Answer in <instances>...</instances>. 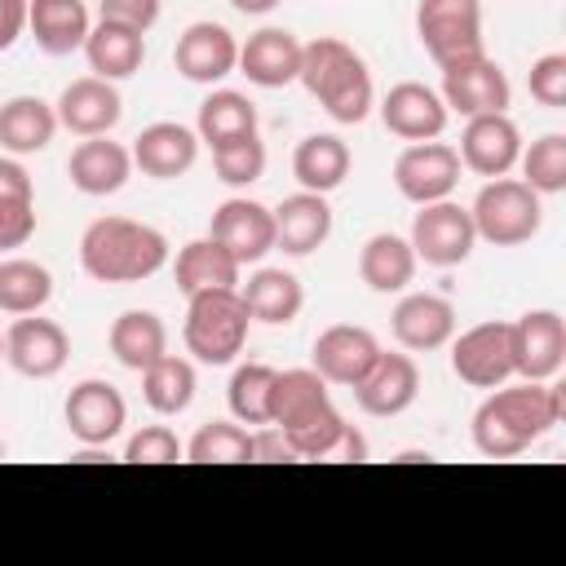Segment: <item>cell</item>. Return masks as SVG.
<instances>
[{
	"instance_id": "1",
	"label": "cell",
	"mask_w": 566,
	"mask_h": 566,
	"mask_svg": "<svg viewBox=\"0 0 566 566\" xmlns=\"http://www.w3.org/2000/svg\"><path fill=\"white\" fill-rule=\"evenodd\" d=\"M270 424H279L301 460H367V442L336 411L327 380L314 367H287L274 376Z\"/></svg>"
},
{
	"instance_id": "2",
	"label": "cell",
	"mask_w": 566,
	"mask_h": 566,
	"mask_svg": "<svg viewBox=\"0 0 566 566\" xmlns=\"http://www.w3.org/2000/svg\"><path fill=\"white\" fill-rule=\"evenodd\" d=\"M566 416V394L553 380H504L473 411V447L486 460H513L553 433Z\"/></svg>"
},
{
	"instance_id": "3",
	"label": "cell",
	"mask_w": 566,
	"mask_h": 566,
	"mask_svg": "<svg viewBox=\"0 0 566 566\" xmlns=\"http://www.w3.org/2000/svg\"><path fill=\"white\" fill-rule=\"evenodd\" d=\"M80 265L97 283H142L168 265V239L133 217H97L80 234Z\"/></svg>"
},
{
	"instance_id": "4",
	"label": "cell",
	"mask_w": 566,
	"mask_h": 566,
	"mask_svg": "<svg viewBox=\"0 0 566 566\" xmlns=\"http://www.w3.org/2000/svg\"><path fill=\"white\" fill-rule=\"evenodd\" d=\"M296 80L305 84L310 97H318V106L336 124H363L371 115V106H376V88H371L367 62L336 35H318V40L301 44Z\"/></svg>"
},
{
	"instance_id": "5",
	"label": "cell",
	"mask_w": 566,
	"mask_h": 566,
	"mask_svg": "<svg viewBox=\"0 0 566 566\" xmlns=\"http://www.w3.org/2000/svg\"><path fill=\"white\" fill-rule=\"evenodd\" d=\"M248 305L239 296V287H208V292H195L190 305H186V323H181V340L186 349L208 363V367H226L243 354L248 345Z\"/></svg>"
},
{
	"instance_id": "6",
	"label": "cell",
	"mask_w": 566,
	"mask_h": 566,
	"mask_svg": "<svg viewBox=\"0 0 566 566\" xmlns=\"http://www.w3.org/2000/svg\"><path fill=\"white\" fill-rule=\"evenodd\" d=\"M539 199H544V195H535V190H531L526 181H517V177H491V181L478 190L473 208H469L478 239H486V243H495V248H517V243L535 239L539 226H544V203H539Z\"/></svg>"
},
{
	"instance_id": "7",
	"label": "cell",
	"mask_w": 566,
	"mask_h": 566,
	"mask_svg": "<svg viewBox=\"0 0 566 566\" xmlns=\"http://www.w3.org/2000/svg\"><path fill=\"white\" fill-rule=\"evenodd\" d=\"M442 71V84H438V97L447 102V111L473 119V115H495V111H509V75L495 57L482 53H469V57H451L438 66Z\"/></svg>"
},
{
	"instance_id": "8",
	"label": "cell",
	"mask_w": 566,
	"mask_h": 566,
	"mask_svg": "<svg viewBox=\"0 0 566 566\" xmlns=\"http://www.w3.org/2000/svg\"><path fill=\"white\" fill-rule=\"evenodd\" d=\"M407 243H411L416 261H424L433 270H451V265L469 261L478 230H473L469 208H460L455 199H438V203H420V212L411 217Z\"/></svg>"
},
{
	"instance_id": "9",
	"label": "cell",
	"mask_w": 566,
	"mask_h": 566,
	"mask_svg": "<svg viewBox=\"0 0 566 566\" xmlns=\"http://www.w3.org/2000/svg\"><path fill=\"white\" fill-rule=\"evenodd\" d=\"M416 35L438 66L482 53V0H420Z\"/></svg>"
},
{
	"instance_id": "10",
	"label": "cell",
	"mask_w": 566,
	"mask_h": 566,
	"mask_svg": "<svg viewBox=\"0 0 566 566\" xmlns=\"http://www.w3.org/2000/svg\"><path fill=\"white\" fill-rule=\"evenodd\" d=\"M447 345H451V371L464 385L495 389V385L513 380V332H509L504 318L473 323L460 336H451Z\"/></svg>"
},
{
	"instance_id": "11",
	"label": "cell",
	"mask_w": 566,
	"mask_h": 566,
	"mask_svg": "<svg viewBox=\"0 0 566 566\" xmlns=\"http://www.w3.org/2000/svg\"><path fill=\"white\" fill-rule=\"evenodd\" d=\"M62 420H66V433H71L80 447L97 451V447H106V442H115V438L124 433V424H128V402H124V394H119L111 380L88 376V380L71 385V394H66V402H62Z\"/></svg>"
},
{
	"instance_id": "12",
	"label": "cell",
	"mask_w": 566,
	"mask_h": 566,
	"mask_svg": "<svg viewBox=\"0 0 566 566\" xmlns=\"http://www.w3.org/2000/svg\"><path fill=\"white\" fill-rule=\"evenodd\" d=\"M394 186L407 203H438L451 199V190L460 186V155L447 142H411L398 159H394Z\"/></svg>"
},
{
	"instance_id": "13",
	"label": "cell",
	"mask_w": 566,
	"mask_h": 566,
	"mask_svg": "<svg viewBox=\"0 0 566 566\" xmlns=\"http://www.w3.org/2000/svg\"><path fill=\"white\" fill-rule=\"evenodd\" d=\"M71 358V336L62 323L40 314H18L4 332V363L27 380H53Z\"/></svg>"
},
{
	"instance_id": "14",
	"label": "cell",
	"mask_w": 566,
	"mask_h": 566,
	"mask_svg": "<svg viewBox=\"0 0 566 566\" xmlns=\"http://www.w3.org/2000/svg\"><path fill=\"white\" fill-rule=\"evenodd\" d=\"M208 234L239 261V265H256L274 252V212L248 195H230L226 203L212 208Z\"/></svg>"
},
{
	"instance_id": "15",
	"label": "cell",
	"mask_w": 566,
	"mask_h": 566,
	"mask_svg": "<svg viewBox=\"0 0 566 566\" xmlns=\"http://www.w3.org/2000/svg\"><path fill=\"white\" fill-rule=\"evenodd\" d=\"M513 332V376L553 380L566 363V318L557 310H526L509 323Z\"/></svg>"
},
{
	"instance_id": "16",
	"label": "cell",
	"mask_w": 566,
	"mask_h": 566,
	"mask_svg": "<svg viewBox=\"0 0 566 566\" xmlns=\"http://www.w3.org/2000/svg\"><path fill=\"white\" fill-rule=\"evenodd\" d=\"M172 66L190 84H221L239 66V40L230 27H221L212 18L190 22L172 44Z\"/></svg>"
},
{
	"instance_id": "17",
	"label": "cell",
	"mask_w": 566,
	"mask_h": 566,
	"mask_svg": "<svg viewBox=\"0 0 566 566\" xmlns=\"http://www.w3.org/2000/svg\"><path fill=\"white\" fill-rule=\"evenodd\" d=\"M420 394V367L407 349H380L376 363L367 367V376L354 385V402L358 411L376 416V420H389V416H402Z\"/></svg>"
},
{
	"instance_id": "18",
	"label": "cell",
	"mask_w": 566,
	"mask_h": 566,
	"mask_svg": "<svg viewBox=\"0 0 566 566\" xmlns=\"http://www.w3.org/2000/svg\"><path fill=\"white\" fill-rule=\"evenodd\" d=\"M380 354V340L376 332L358 327V323H332L314 336V349H310V367L327 380V385H340V389H354L367 367L376 363Z\"/></svg>"
},
{
	"instance_id": "19",
	"label": "cell",
	"mask_w": 566,
	"mask_h": 566,
	"mask_svg": "<svg viewBox=\"0 0 566 566\" xmlns=\"http://www.w3.org/2000/svg\"><path fill=\"white\" fill-rule=\"evenodd\" d=\"M460 168L478 172V177H509L517 168V155H522V133L517 124L509 119V111H495V115H473L460 133Z\"/></svg>"
},
{
	"instance_id": "20",
	"label": "cell",
	"mask_w": 566,
	"mask_h": 566,
	"mask_svg": "<svg viewBox=\"0 0 566 566\" xmlns=\"http://www.w3.org/2000/svg\"><path fill=\"white\" fill-rule=\"evenodd\" d=\"M53 111H57V124H62L66 133H75V137H102V133H111V128L119 124L124 97H119V88H115L111 80H102V75H80V80H71V84L57 93Z\"/></svg>"
},
{
	"instance_id": "21",
	"label": "cell",
	"mask_w": 566,
	"mask_h": 566,
	"mask_svg": "<svg viewBox=\"0 0 566 566\" xmlns=\"http://www.w3.org/2000/svg\"><path fill=\"white\" fill-rule=\"evenodd\" d=\"M380 119L402 142H433V137H442L451 111L438 97V88H429L420 80H402L380 97Z\"/></svg>"
},
{
	"instance_id": "22",
	"label": "cell",
	"mask_w": 566,
	"mask_h": 566,
	"mask_svg": "<svg viewBox=\"0 0 566 566\" xmlns=\"http://www.w3.org/2000/svg\"><path fill=\"white\" fill-rule=\"evenodd\" d=\"M389 332L407 354L442 349L455 336V305L433 292H407L389 314Z\"/></svg>"
},
{
	"instance_id": "23",
	"label": "cell",
	"mask_w": 566,
	"mask_h": 566,
	"mask_svg": "<svg viewBox=\"0 0 566 566\" xmlns=\"http://www.w3.org/2000/svg\"><path fill=\"white\" fill-rule=\"evenodd\" d=\"M199 133L177 124V119H159V124H146L137 137H133V168H142L146 177L155 181H172V177H186L199 159Z\"/></svg>"
},
{
	"instance_id": "24",
	"label": "cell",
	"mask_w": 566,
	"mask_h": 566,
	"mask_svg": "<svg viewBox=\"0 0 566 566\" xmlns=\"http://www.w3.org/2000/svg\"><path fill=\"white\" fill-rule=\"evenodd\" d=\"M239 75H248V84L256 88H283L296 84L301 71V40L287 27H261L239 44Z\"/></svg>"
},
{
	"instance_id": "25",
	"label": "cell",
	"mask_w": 566,
	"mask_h": 566,
	"mask_svg": "<svg viewBox=\"0 0 566 566\" xmlns=\"http://www.w3.org/2000/svg\"><path fill=\"white\" fill-rule=\"evenodd\" d=\"M66 177H71V186L80 195H93V199L115 195L133 177V150L119 146V142H111L106 133L102 137H84L71 150V159H66Z\"/></svg>"
},
{
	"instance_id": "26",
	"label": "cell",
	"mask_w": 566,
	"mask_h": 566,
	"mask_svg": "<svg viewBox=\"0 0 566 566\" xmlns=\"http://www.w3.org/2000/svg\"><path fill=\"white\" fill-rule=\"evenodd\" d=\"M270 212H274V248H283L287 256H310L332 234V203H327V195L296 190V195H287Z\"/></svg>"
},
{
	"instance_id": "27",
	"label": "cell",
	"mask_w": 566,
	"mask_h": 566,
	"mask_svg": "<svg viewBox=\"0 0 566 566\" xmlns=\"http://www.w3.org/2000/svg\"><path fill=\"white\" fill-rule=\"evenodd\" d=\"M88 27H93V18H88L84 0H31L27 4V35L49 57H66V53L84 49Z\"/></svg>"
},
{
	"instance_id": "28",
	"label": "cell",
	"mask_w": 566,
	"mask_h": 566,
	"mask_svg": "<svg viewBox=\"0 0 566 566\" xmlns=\"http://www.w3.org/2000/svg\"><path fill=\"white\" fill-rule=\"evenodd\" d=\"M243 305H248V318L252 323H265V327H287L296 323L301 305H305V287L292 270H279V265H261L256 274H248V283L239 287Z\"/></svg>"
},
{
	"instance_id": "29",
	"label": "cell",
	"mask_w": 566,
	"mask_h": 566,
	"mask_svg": "<svg viewBox=\"0 0 566 566\" xmlns=\"http://www.w3.org/2000/svg\"><path fill=\"white\" fill-rule=\"evenodd\" d=\"M57 128H62L57 111L35 93H18V97L0 102V150L4 155H18V159L40 155Z\"/></svg>"
},
{
	"instance_id": "30",
	"label": "cell",
	"mask_w": 566,
	"mask_h": 566,
	"mask_svg": "<svg viewBox=\"0 0 566 566\" xmlns=\"http://www.w3.org/2000/svg\"><path fill=\"white\" fill-rule=\"evenodd\" d=\"M84 57H88V71L102 75V80H128L142 71L146 62V35L133 31V27H119V22H106L97 18L88 27V40H84Z\"/></svg>"
},
{
	"instance_id": "31",
	"label": "cell",
	"mask_w": 566,
	"mask_h": 566,
	"mask_svg": "<svg viewBox=\"0 0 566 566\" xmlns=\"http://www.w3.org/2000/svg\"><path fill=\"white\" fill-rule=\"evenodd\" d=\"M349 164L354 155L336 133H310L292 150V177L301 181V190H314V195H332L349 177Z\"/></svg>"
},
{
	"instance_id": "32",
	"label": "cell",
	"mask_w": 566,
	"mask_h": 566,
	"mask_svg": "<svg viewBox=\"0 0 566 566\" xmlns=\"http://www.w3.org/2000/svg\"><path fill=\"white\" fill-rule=\"evenodd\" d=\"M416 252H411V243L402 239V234H394V230H380V234H371L367 243H363V252H358V279L371 287V292H380V296H389V292H407V283L416 279Z\"/></svg>"
},
{
	"instance_id": "33",
	"label": "cell",
	"mask_w": 566,
	"mask_h": 566,
	"mask_svg": "<svg viewBox=\"0 0 566 566\" xmlns=\"http://www.w3.org/2000/svg\"><path fill=\"white\" fill-rule=\"evenodd\" d=\"M239 274H243V265H239L212 234L190 239V243L177 252V261H172V279H177V287H181L186 296L208 292V287H239Z\"/></svg>"
},
{
	"instance_id": "34",
	"label": "cell",
	"mask_w": 566,
	"mask_h": 566,
	"mask_svg": "<svg viewBox=\"0 0 566 566\" xmlns=\"http://www.w3.org/2000/svg\"><path fill=\"white\" fill-rule=\"evenodd\" d=\"M111 354L119 367L128 371H146L155 358L168 354V327L155 310H124L115 323H111Z\"/></svg>"
},
{
	"instance_id": "35",
	"label": "cell",
	"mask_w": 566,
	"mask_h": 566,
	"mask_svg": "<svg viewBox=\"0 0 566 566\" xmlns=\"http://www.w3.org/2000/svg\"><path fill=\"white\" fill-rule=\"evenodd\" d=\"M195 133H199V142L208 150H217L226 142H239V137H252L256 133V106L243 93H234V88H212L199 102Z\"/></svg>"
},
{
	"instance_id": "36",
	"label": "cell",
	"mask_w": 566,
	"mask_h": 566,
	"mask_svg": "<svg viewBox=\"0 0 566 566\" xmlns=\"http://www.w3.org/2000/svg\"><path fill=\"white\" fill-rule=\"evenodd\" d=\"M195 363L190 358H177V354H164L155 358L146 371H142V398L155 416H181L190 402H195Z\"/></svg>"
},
{
	"instance_id": "37",
	"label": "cell",
	"mask_w": 566,
	"mask_h": 566,
	"mask_svg": "<svg viewBox=\"0 0 566 566\" xmlns=\"http://www.w3.org/2000/svg\"><path fill=\"white\" fill-rule=\"evenodd\" d=\"M53 296V274L49 265L31 256H9L0 261V310L4 314H40Z\"/></svg>"
},
{
	"instance_id": "38",
	"label": "cell",
	"mask_w": 566,
	"mask_h": 566,
	"mask_svg": "<svg viewBox=\"0 0 566 566\" xmlns=\"http://www.w3.org/2000/svg\"><path fill=\"white\" fill-rule=\"evenodd\" d=\"M274 367L270 363H239L230 385H226V402L230 416L239 424H270V402H274Z\"/></svg>"
},
{
	"instance_id": "39",
	"label": "cell",
	"mask_w": 566,
	"mask_h": 566,
	"mask_svg": "<svg viewBox=\"0 0 566 566\" xmlns=\"http://www.w3.org/2000/svg\"><path fill=\"white\" fill-rule=\"evenodd\" d=\"M186 460L190 464H248L252 460V429L230 420H208L195 429V438L186 442Z\"/></svg>"
},
{
	"instance_id": "40",
	"label": "cell",
	"mask_w": 566,
	"mask_h": 566,
	"mask_svg": "<svg viewBox=\"0 0 566 566\" xmlns=\"http://www.w3.org/2000/svg\"><path fill=\"white\" fill-rule=\"evenodd\" d=\"M522 181L535 195H562L566 190V133H544L517 155Z\"/></svg>"
},
{
	"instance_id": "41",
	"label": "cell",
	"mask_w": 566,
	"mask_h": 566,
	"mask_svg": "<svg viewBox=\"0 0 566 566\" xmlns=\"http://www.w3.org/2000/svg\"><path fill=\"white\" fill-rule=\"evenodd\" d=\"M212 172L230 190H248L252 181H261L265 177V146H261V137L252 133V137H239V142L217 146L212 150Z\"/></svg>"
},
{
	"instance_id": "42",
	"label": "cell",
	"mask_w": 566,
	"mask_h": 566,
	"mask_svg": "<svg viewBox=\"0 0 566 566\" xmlns=\"http://www.w3.org/2000/svg\"><path fill=\"white\" fill-rule=\"evenodd\" d=\"M186 447L168 424H146L124 442V464H177Z\"/></svg>"
},
{
	"instance_id": "43",
	"label": "cell",
	"mask_w": 566,
	"mask_h": 566,
	"mask_svg": "<svg viewBox=\"0 0 566 566\" xmlns=\"http://www.w3.org/2000/svg\"><path fill=\"white\" fill-rule=\"evenodd\" d=\"M526 84H531V97H535L539 106L562 111V106H566V53H544V57H535Z\"/></svg>"
},
{
	"instance_id": "44",
	"label": "cell",
	"mask_w": 566,
	"mask_h": 566,
	"mask_svg": "<svg viewBox=\"0 0 566 566\" xmlns=\"http://www.w3.org/2000/svg\"><path fill=\"white\" fill-rule=\"evenodd\" d=\"M35 234V199H0V252L22 248Z\"/></svg>"
},
{
	"instance_id": "45",
	"label": "cell",
	"mask_w": 566,
	"mask_h": 566,
	"mask_svg": "<svg viewBox=\"0 0 566 566\" xmlns=\"http://www.w3.org/2000/svg\"><path fill=\"white\" fill-rule=\"evenodd\" d=\"M97 18L133 27V31H150L159 22V0H97Z\"/></svg>"
},
{
	"instance_id": "46",
	"label": "cell",
	"mask_w": 566,
	"mask_h": 566,
	"mask_svg": "<svg viewBox=\"0 0 566 566\" xmlns=\"http://www.w3.org/2000/svg\"><path fill=\"white\" fill-rule=\"evenodd\" d=\"M252 460L256 464H292V460H301L296 451H292V442H287V433L279 429V424H256L252 429Z\"/></svg>"
},
{
	"instance_id": "47",
	"label": "cell",
	"mask_w": 566,
	"mask_h": 566,
	"mask_svg": "<svg viewBox=\"0 0 566 566\" xmlns=\"http://www.w3.org/2000/svg\"><path fill=\"white\" fill-rule=\"evenodd\" d=\"M0 199H35L31 172L18 164V155H0Z\"/></svg>"
},
{
	"instance_id": "48",
	"label": "cell",
	"mask_w": 566,
	"mask_h": 566,
	"mask_svg": "<svg viewBox=\"0 0 566 566\" xmlns=\"http://www.w3.org/2000/svg\"><path fill=\"white\" fill-rule=\"evenodd\" d=\"M27 4L31 0H0V53L27 35Z\"/></svg>"
},
{
	"instance_id": "49",
	"label": "cell",
	"mask_w": 566,
	"mask_h": 566,
	"mask_svg": "<svg viewBox=\"0 0 566 566\" xmlns=\"http://www.w3.org/2000/svg\"><path fill=\"white\" fill-rule=\"evenodd\" d=\"M239 13H248V18H261V13H270V9H279L283 0H230Z\"/></svg>"
},
{
	"instance_id": "50",
	"label": "cell",
	"mask_w": 566,
	"mask_h": 566,
	"mask_svg": "<svg viewBox=\"0 0 566 566\" xmlns=\"http://www.w3.org/2000/svg\"><path fill=\"white\" fill-rule=\"evenodd\" d=\"M0 363H4V336H0Z\"/></svg>"
},
{
	"instance_id": "51",
	"label": "cell",
	"mask_w": 566,
	"mask_h": 566,
	"mask_svg": "<svg viewBox=\"0 0 566 566\" xmlns=\"http://www.w3.org/2000/svg\"><path fill=\"white\" fill-rule=\"evenodd\" d=\"M0 460H4V438H0Z\"/></svg>"
}]
</instances>
